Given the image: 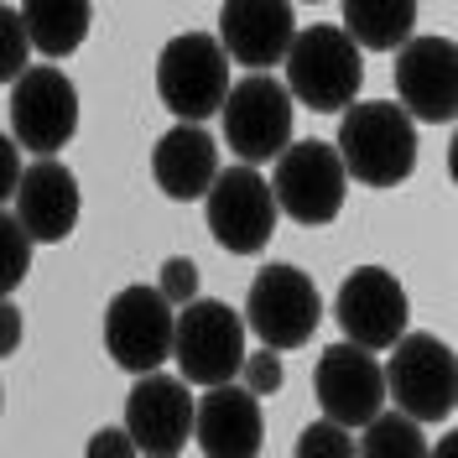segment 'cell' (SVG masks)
I'll return each instance as SVG.
<instances>
[{
  "label": "cell",
  "mask_w": 458,
  "mask_h": 458,
  "mask_svg": "<svg viewBox=\"0 0 458 458\" xmlns=\"http://www.w3.org/2000/svg\"><path fill=\"white\" fill-rule=\"evenodd\" d=\"M21 334H27V323H21V308H16L11 297H0V360L21 349Z\"/></svg>",
  "instance_id": "cell-29"
},
{
  "label": "cell",
  "mask_w": 458,
  "mask_h": 458,
  "mask_svg": "<svg viewBox=\"0 0 458 458\" xmlns=\"http://www.w3.org/2000/svg\"><path fill=\"white\" fill-rule=\"evenodd\" d=\"M344 193H349V177H344L339 151L328 141H292L276 157V172H271V199H276V214L297 219V225H334L344 208Z\"/></svg>",
  "instance_id": "cell-9"
},
{
  "label": "cell",
  "mask_w": 458,
  "mask_h": 458,
  "mask_svg": "<svg viewBox=\"0 0 458 458\" xmlns=\"http://www.w3.org/2000/svg\"><path fill=\"white\" fill-rule=\"evenodd\" d=\"M16 177H21V146L0 131V203L16 193Z\"/></svg>",
  "instance_id": "cell-30"
},
{
  "label": "cell",
  "mask_w": 458,
  "mask_h": 458,
  "mask_svg": "<svg viewBox=\"0 0 458 458\" xmlns=\"http://www.w3.org/2000/svg\"><path fill=\"white\" fill-rule=\"evenodd\" d=\"M282 380H286V370H282V354L276 349H245V360H240V386L250 391V396H276L282 391Z\"/></svg>",
  "instance_id": "cell-26"
},
{
  "label": "cell",
  "mask_w": 458,
  "mask_h": 458,
  "mask_svg": "<svg viewBox=\"0 0 458 458\" xmlns=\"http://www.w3.org/2000/svg\"><path fill=\"white\" fill-rule=\"evenodd\" d=\"M334 318H339L344 339L360 344V349H391V344L406 334V318H411V302H406V286L396 282V271L386 266H360L349 271L334 297Z\"/></svg>",
  "instance_id": "cell-12"
},
{
  "label": "cell",
  "mask_w": 458,
  "mask_h": 458,
  "mask_svg": "<svg viewBox=\"0 0 458 458\" xmlns=\"http://www.w3.org/2000/svg\"><path fill=\"white\" fill-rule=\"evenodd\" d=\"M214 37H219L229 63H240L250 73H266L271 63H282L292 37H297L292 0H225Z\"/></svg>",
  "instance_id": "cell-17"
},
{
  "label": "cell",
  "mask_w": 458,
  "mask_h": 458,
  "mask_svg": "<svg viewBox=\"0 0 458 458\" xmlns=\"http://www.w3.org/2000/svg\"><path fill=\"white\" fill-rule=\"evenodd\" d=\"M318 406H323V417L328 422H339V428H365L375 411H386V375H380V360H375L370 349H360V344H328L323 354H318Z\"/></svg>",
  "instance_id": "cell-15"
},
{
  "label": "cell",
  "mask_w": 458,
  "mask_h": 458,
  "mask_svg": "<svg viewBox=\"0 0 458 458\" xmlns=\"http://www.w3.org/2000/svg\"><path fill=\"white\" fill-rule=\"evenodd\" d=\"M292 114H297V105L276 73H245L240 84H229L225 105H219L225 141L245 167L276 162L292 146Z\"/></svg>",
  "instance_id": "cell-6"
},
{
  "label": "cell",
  "mask_w": 458,
  "mask_h": 458,
  "mask_svg": "<svg viewBox=\"0 0 458 458\" xmlns=\"http://www.w3.org/2000/svg\"><path fill=\"white\" fill-rule=\"evenodd\" d=\"M172 323L177 308L157 286H120L105 308V349L120 370L151 375L172 360Z\"/></svg>",
  "instance_id": "cell-10"
},
{
  "label": "cell",
  "mask_w": 458,
  "mask_h": 458,
  "mask_svg": "<svg viewBox=\"0 0 458 458\" xmlns=\"http://www.w3.org/2000/svg\"><path fill=\"white\" fill-rule=\"evenodd\" d=\"M89 21H94V0H21V27H27L31 53L53 57V63L84 47Z\"/></svg>",
  "instance_id": "cell-20"
},
{
  "label": "cell",
  "mask_w": 458,
  "mask_h": 458,
  "mask_svg": "<svg viewBox=\"0 0 458 458\" xmlns=\"http://www.w3.org/2000/svg\"><path fill=\"white\" fill-rule=\"evenodd\" d=\"M31 68V42L27 27H21V11L0 5V84H16Z\"/></svg>",
  "instance_id": "cell-24"
},
{
  "label": "cell",
  "mask_w": 458,
  "mask_h": 458,
  "mask_svg": "<svg viewBox=\"0 0 458 458\" xmlns=\"http://www.w3.org/2000/svg\"><path fill=\"white\" fill-rule=\"evenodd\" d=\"M396 99L422 125H454L458 47L454 37H406L396 47Z\"/></svg>",
  "instance_id": "cell-13"
},
{
  "label": "cell",
  "mask_w": 458,
  "mask_h": 458,
  "mask_svg": "<svg viewBox=\"0 0 458 458\" xmlns=\"http://www.w3.org/2000/svg\"><path fill=\"white\" fill-rule=\"evenodd\" d=\"M73 131H79V89H73V79L53 63L27 68L11 84V141L37 151V157H57L73 141Z\"/></svg>",
  "instance_id": "cell-11"
},
{
  "label": "cell",
  "mask_w": 458,
  "mask_h": 458,
  "mask_svg": "<svg viewBox=\"0 0 458 458\" xmlns=\"http://www.w3.org/2000/svg\"><path fill=\"white\" fill-rule=\"evenodd\" d=\"M386 375V401H396L401 417L411 422H448L458 406V360L454 344L437 334H401L391 344V360L380 365Z\"/></svg>",
  "instance_id": "cell-3"
},
{
  "label": "cell",
  "mask_w": 458,
  "mask_h": 458,
  "mask_svg": "<svg viewBox=\"0 0 458 458\" xmlns=\"http://www.w3.org/2000/svg\"><path fill=\"white\" fill-rule=\"evenodd\" d=\"M417 31V0H344V37L360 53H396Z\"/></svg>",
  "instance_id": "cell-21"
},
{
  "label": "cell",
  "mask_w": 458,
  "mask_h": 458,
  "mask_svg": "<svg viewBox=\"0 0 458 458\" xmlns=\"http://www.w3.org/2000/svg\"><path fill=\"white\" fill-rule=\"evenodd\" d=\"M334 151L360 188H401L417 172V120L396 99H354L339 114Z\"/></svg>",
  "instance_id": "cell-1"
},
{
  "label": "cell",
  "mask_w": 458,
  "mask_h": 458,
  "mask_svg": "<svg viewBox=\"0 0 458 458\" xmlns=\"http://www.w3.org/2000/svg\"><path fill=\"white\" fill-rule=\"evenodd\" d=\"M428 458H454V437H443V443H437V454H428Z\"/></svg>",
  "instance_id": "cell-31"
},
{
  "label": "cell",
  "mask_w": 458,
  "mask_h": 458,
  "mask_svg": "<svg viewBox=\"0 0 458 458\" xmlns=\"http://www.w3.org/2000/svg\"><path fill=\"white\" fill-rule=\"evenodd\" d=\"M157 292L167 297L172 308H188L199 297V266L188 256H167L162 260V276H157Z\"/></svg>",
  "instance_id": "cell-27"
},
{
  "label": "cell",
  "mask_w": 458,
  "mask_h": 458,
  "mask_svg": "<svg viewBox=\"0 0 458 458\" xmlns=\"http://www.w3.org/2000/svg\"><path fill=\"white\" fill-rule=\"evenodd\" d=\"M286 94L292 105H308L318 114H344L360 99L365 84V57L344 37V27H308L286 47Z\"/></svg>",
  "instance_id": "cell-2"
},
{
  "label": "cell",
  "mask_w": 458,
  "mask_h": 458,
  "mask_svg": "<svg viewBox=\"0 0 458 458\" xmlns=\"http://www.w3.org/2000/svg\"><path fill=\"white\" fill-rule=\"evenodd\" d=\"M84 458H141V454H136V443H131L125 428H99L94 437H89Z\"/></svg>",
  "instance_id": "cell-28"
},
{
  "label": "cell",
  "mask_w": 458,
  "mask_h": 458,
  "mask_svg": "<svg viewBox=\"0 0 458 458\" xmlns=\"http://www.w3.org/2000/svg\"><path fill=\"white\" fill-rule=\"evenodd\" d=\"M172 360H177V380L188 386H229L245 360V318L219 297H193L188 308H177L172 323Z\"/></svg>",
  "instance_id": "cell-4"
},
{
  "label": "cell",
  "mask_w": 458,
  "mask_h": 458,
  "mask_svg": "<svg viewBox=\"0 0 458 458\" xmlns=\"http://www.w3.org/2000/svg\"><path fill=\"white\" fill-rule=\"evenodd\" d=\"M203 214H208V234L219 240L229 256H260L276 234V199L271 182L256 167H219V177L203 193Z\"/></svg>",
  "instance_id": "cell-8"
},
{
  "label": "cell",
  "mask_w": 458,
  "mask_h": 458,
  "mask_svg": "<svg viewBox=\"0 0 458 458\" xmlns=\"http://www.w3.org/2000/svg\"><path fill=\"white\" fill-rule=\"evenodd\" d=\"M125 432L146 458H177L193 437V396L188 380L177 375H136L131 396H125Z\"/></svg>",
  "instance_id": "cell-14"
},
{
  "label": "cell",
  "mask_w": 458,
  "mask_h": 458,
  "mask_svg": "<svg viewBox=\"0 0 458 458\" xmlns=\"http://www.w3.org/2000/svg\"><path fill=\"white\" fill-rule=\"evenodd\" d=\"M31 271V240L27 229L16 225V214L0 208V297H11L16 286L27 282Z\"/></svg>",
  "instance_id": "cell-23"
},
{
  "label": "cell",
  "mask_w": 458,
  "mask_h": 458,
  "mask_svg": "<svg viewBox=\"0 0 458 458\" xmlns=\"http://www.w3.org/2000/svg\"><path fill=\"white\" fill-rule=\"evenodd\" d=\"M157 94L177 120L203 125L229 94V57L214 31H177L157 57Z\"/></svg>",
  "instance_id": "cell-5"
},
{
  "label": "cell",
  "mask_w": 458,
  "mask_h": 458,
  "mask_svg": "<svg viewBox=\"0 0 458 458\" xmlns=\"http://www.w3.org/2000/svg\"><path fill=\"white\" fill-rule=\"evenodd\" d=\"M292 458H360V454H354V432L323 417V422H308V428L297 432Z\"/></svg>",
  "instance_id": "cell-25"
},
{
  "label": "cell",
  "mask_w": 458,
  "mask_h": 458,
  "mask_svg": "<svg viewBox=\"0 0 458 458\" xmlns=\"http://www.w3.org/2000/svg\"><path fill=\"white\" fill-rule=\"evenodd\" d=\"M16 225L27 229L31 245H63L79 229V177L63 167L57 157H37L21 177H16Z\"/></svg>",
  "instance_id": "cell-16"
},
{
  "label": "cell",
  "mask_w": 458,
  "mask_h": 458,
  "mask_svg": "<svg viewBox=\"0 0 458 458\" xmlns=\"http://www.w3.org/2000/svg\"><path fill=\"white\" fill-rule=\"evenodd\" d=\"M151 177L172 203H193L208 193V182L219 177V146L203 125L177 120L162 141L151 146Z\"/></svg>",
  "instance_id": "cell-19"
},
{
  "label": "cell",
  "mask_w": 458,
  "mask_h": 458,
  "mask_svg": "<svg viewBox=\"0 0 458 458\" xmlns=\"http://www.w3.org/2000/svg\"><path fill=\"white\" fill-rule=\"evenodd\" d=\"M360 432H365V437L354 443V454L360 458H428L432 454L422 422L401 417L396 406H391V411H375Z\"/></svg>",
  "instance_id": "cell-22"
},
{
  "label": "cell",
  "mask_w": 458,
  "mask_h": 458,
  "mask_svg": "<svg viewBox=\"0 0 458 458\" xmlns=\"http://www.w3.org/2000/svg\"><path fill=\"white\" fill-rule=\"evenodd\" d=\"M193 443L203 458H256L266 443V417H260V396L245 386H208L193 396Z\"/></svg>",
  "instance_id": "cell-18"
},
{
  "label": "cell",
  "mask_w": 458,
  "mask_h": 458,
  "mask_svg": "<svg viewBox=\"0 0 458 458\" xmlns=\"http://www.w3.org/2000/svg\"><path fill=\"white\" fill-rule=\"evenodd\" d=\"M323 323L318 282L297 266H266L245 292V334H256L260 349H302Z\"/></svg>",
  "instance_id": "cell-7"
},
{
  "label": "cell",
  "mask_w": 458,
  "mask_h": 458,
  "mask_svg": "<svg viewBox=\"0 0 458 458\" xmlns=\"http://www.w3.org/2000/svg\"><path fill=\"white\" fill-rule=\"evenodd\" d=\"M308 5H318V0H308Z\"/></svg>",
  "instance_id": "cell-32"
}]
</instances>
